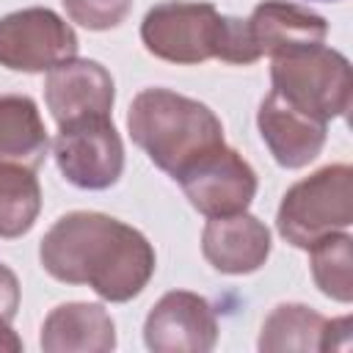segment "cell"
Here are the masks:
<instances>
[{
    "instance_id": "8992f818",
    "label": "cell",
    "mask_w": 353,
    "mask_h": 353,
    "mask_svg": "<svg viewBox=\"0 0 353 353\" xmlns=\"http://www.w3.org/2000/svg\"><path fill=\"white\" fill-rule=\"evenodd\" d=\"M52 154L61 174L83 190L110 188L124 168V143L110 116H83L58 124Z\"/></svg>"
},
{
    "instance_id": "6da1fadb",
    "label": "cell",
    "mask_w": 353,
    "mask_h": 353,
    "mask_svg": "<svg viewBox=\"0 0 353 353\" xmlns=\"http://www.w3.org/2000/svg\"><path fill=\"white\" fill-rule=\"evenodd\" d=\"M39 259L52 279L88 284L113 303L135 298L154 273V248L138 229L85 210L69 212L50 226Z\"/></svg>"
},
{
    "instance_id": "44dd1931",
    "label": "cell",
    "mask_w": 353,
    "mask_h": 353,
    "mask_svg": "<svg viewBox=\"0 0 353 353\" xmlns=\"http://www.w3.org/2000/svg\"><path fill=\"white\" fill-rule=\"evenodd\" d=\"M19 309V281L11 268L0 262V350L17 353L22 350L19 336L11 331V320L17 317Z\"/></svg>"
},
{
    "instance_id": "30bf717a",
    "label": "cell",
    "mask_w": 353,
    "mask_h": 353,
    "mask_svg": "<svg viewBox=\"0 0 353 353\" xmlns=\"http://www.w3.org/2000/svg\"><path fill=\"white\" fill-rule=\"evenodd\" d=\"M44 99L58 124L83 116H110L116 88L110 72L88 58H69L50 69Z\"/></svg>"
},
{
    "instance_id": "5bb4252c",
    "label": "cell",
    "mask_w": 353,
    "mask_h": 353,
    "mask_svg": "<svg viewBox=\"0 0 353 353\" xmlns=\"http://www.w3.org/2000/svg\"><path fill=\"white\" fill-rule=\"evenodd\" d=\"M47 353H108L116 347V328L99 303L55 306L41 325Z\"/></svg>"
},
{
    "instance_id": "7402d4cb",
    "label": "cell",
    "mask_w": 353,
    "mask_h": 353,
    "mask_svg": "<svg viewBox=\"0 0 353 353\" xmlns=\"http://www.w3.org/2000/svg\"><path fill=\"white\" fill-rule=\"evenodd\" d=\"M350 345V317H339V320H328L325 323V334H323V350H347Z\"/></svg>"
},
{
    "instance_id": "ac0fdd59",
    "label": "cell",
    "mask_w": 353,
    "mask_h": 353,
    "mask_svg": "<svg viewBox=\"0 0 353 353\" xmlns=\"http://www.w3.org/2000/svg\"><path fill=\"white\" fill-rule=\"evenodd\" d=\"M350 234L331 232L317 240L312 251V276L323 295L350 303L353 301V254H350Z\"/></svg>"
},
{
    "instance_id": "277c9868",
    "label": "cell",
    "mask_w": 353,
    "mask_h": 353,
    "mask_svg": "<svg viewBox=\"0 0 353 353\" xmlns=\"http://www.w3.org/2000/svg\"><path fill=\"white\" fill-rule=\"evenodd\" d=\"M270 80L279 97L325 124L345 116L350 108V63L342 52L331 47L317 44L295 55L273 58Z\"/></svg>"
},
{
    "instance_id": "d6986e66",
    "label": "cell",
    "mask_w": 353,
    "mask_h": 353,
    "mask_svg": "<svg viewBox=\"0 0 353 353\" xmlns=\"http://www.w3.org/2000/svg\"><path fill=\"white\" fill-rule=\"evenodd\" d=\"M69 19L88 30H110L124 22L132 0H61Z\"/></svg>"
},
{
    "instance_id": "5b68a950",
    "label": "cell",
    "mask_w": 353,
    "mask_h": 353,
    "mask_svg": "<svg viewBox=\"0 0 353 353\" xmlns=\"http://www.w3.org/2000/svg\"><path fill=\"white\" fill-rule=\"evenodd\" d=\"M223 17L210 3H160L141 25L143 47L168 63H201L218 58Z\"/></svg>"
},
{
    "instance_id": "ffe728a7",
    "label": "cell",
    "mask_w": 353,
    "mask_h": 353,
    "mask_svg": "<svg viewBox=\"0 0 353 353\" xmlns=\"http://www.w3.org/2000/svg\"><path fill=\"white\" fill-rule=\"evenodd\" d=\"M259 58L248 22L237 17H223V30H221V44H218V61L223 63H254Z\"/></svg>"
},
{
    "instance_id": "ba28073f",
    "label": "cell",
    "mask_w": 353,
    "mask_h": 353,
    "mask_svg": "<svg viewBox=\"0 0 353 353\" xmlns=\"http://www.w3.org/2000/svg\"><path fill=\"white\" fill-rule=\"evenodd\" d=\"M188 201L207 218L245 212L256 193V174L240 152L226 143L196 160L179 179Z\"/></svg>"
},
{
    "instance_id": "8fae6325",
    "label": "cell",
    "mask_w": 353,
    "mask_h": 353,
    "mask_svg": "<svg viewBox=\"0 0 353 353\" xmlns=\"http://www.w3.org/2000/svg\"><path fill=\"white\" fill-rule=\"evenodd\" d=\"M256 127L273 160L284 168L309 165L325 143V121L298 110L284 97L270 91L256 113Z\"/></svg>"
},
{
    "instance_id": "7c38bea8",
    "label": "cell",
    "mask_w": 353,
    "mask_h": 353,
    "mask_svg": "<svg viewBox=\"0 0 353 353\" xmlns=\"http://www.w3.org/2000/svg\"><path fill=\"white\" fill-rule=\"evenodd\" d=\"M245 22H248L259 58L262 55H270V58L295 55V52L323 44L328 36V22L320 14L298 3H284V0L259 3Z\"/></svg>"
},
{
    "instance_id": "2e32d148",
    "label": "cell",
    "mask_w": 353,
    "mask_h": 353,
    "mask_svg": "<svg viewBox=\"0 0 353 353\" xmlns=\"http://www.w3.org/2000/svg\"><path fill=\"white\" fill-rule=\"evenodd\" d=\"M325 317L303 303H281L262 323L259 350L262 353H312L323 350Z\"/></svg>"
},
{
    "instance_id": "7a4b0ae2",
    "label": "cell",
    "mask_w": 353,
    "mask_h": 353,
    "mask_svg": "<svg viewBox=\"0 0 353 353\" xmlns=\"http://www.w3.org/2000/svg\"><path fill=\"white\" fill-rule=\"evenodd\" d=\"M127 130L149 160L179 179L196 160L223 146L221 119L199 99L168 88L141 91L127 113Z\"/></svg>"
},
{
    "instance_id": "3957f363",
    "label": "cell",
    "mask_w": 353,
    "mask_h": 353,
    "mask_svg": "<svg viewBox=\"0 0 353 353\" xmlns=\"http://www.w3.org/2000/svg\"><path fill=\"white\" fill-rule=\"evenodd\" d=\"M353 223V168L347 163L325 165L295 182L279 207L276 229L295 248H312L331 232Z\"/></svg>"
},
{
    "instance_id": "9c48e42d",
    "label": "cell",
    "mask_w": 353,
    "mask_h": 353,
    "mask_svg": "<svg viewBox=\"0 0 353 353\" xmlns=\"http://www.w3.org/2000/svg\"><path fill=\"white\" fill-rule=\"evenodd\" d=\"M143 339L154 353H207L218 342V320L201 295L174 290L149 312Z\"/></svg>"
},
{
    "instance_id": "4fadbf2b",
    "label": "cell",
    "mask_w": 353,
    "mask_h": 353,
    "mask_svg": "<svg viewBox=\"0 0 353 353\" xmlns=\"http://www.w3.org/2000/svg\"><path fill=\"white\" fill-rule=\"evenodd\" d=\"M201 254L221 273H254L270 254V232L248 212L210 218L201 234Z\"/></svg>"
},
{
    "instance_id": "52a82bcc",
    "label": "cell",
    "mask_w": 353,
    "mask_h": 353,
    "mask_svg": "<svg viewBox=\"0 0 353 353\" xmlns=\"http://www.w3.org/2000/svg\"><path fill=\"white\" fill-rule=\"evenodd\" d=\"M74 52V30L50 8H22L0 19V66L6 69L50 72Z\"/></svg>"
},
{
    "instance_id": "e0dca14e",
    "label": "cell",
    "mask_w": 353,
    "mask_h": 353,
    "mask_svg": "<svg viewBox=\"0 0 353 353\" xmlns=\"http://www.w3.org/2000/svg\"><path fill=\"white\" fill-rule=\"evenodd\" d=\"M41 210V188L33 168L0 163V237L14 240L30 232Z\"/></svg>"
},
{
    "instance_id": "9a60e30c",
    "label": "cell",
    "mask_w": 353,
    "mask_h": 353,
    "mask_svg": "<svg viewBox=\"0 0 353 353\" xmlns=\"http://www.w3.org/2000/svg\"><path fill=\"white\" fill-rule=\"evenodd\" d=\"M47 154V130L30 97H0V163L39 168Z\"/></svg>"
}]
</instances>
